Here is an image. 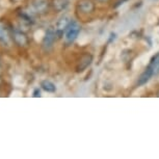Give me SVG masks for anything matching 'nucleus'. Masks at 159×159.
I'll return each mask as SVG.
<instances>
[{
	"label": "nucleus",
	"instance_id": "nucleus-1",
	"mask_svg": "<svg viewBox=\"0 0 159 159\" xmlns=\"http://www.w3.org/2000/svg\"><path fill=\"white\" fill-rule=\"evenodd\" d=\"M80 31H81V26L77 22H72L71 25L69 26L66 30L65 34V42L67 45H72L75 42V40L78 38Z\"/></svg>",
	"mask_w": 159,
	"mask_h": 159
},
{
	"label": "nucleus",
	"instance_id": "nucleus-2",
	"mask_svg": "<svg viewBox=\"0 0 159 159\" xmlns=\"http://www.w3.org/2000/svg\"><path fill=\"white\" fill-rule=\"evenodd\" d=\"M76 8L82 15H91L95 11L96 4L93 0H79L77 2Z\"/></svg>",
	"mask_w": 159,
	"mask_h": 159
},
{
	"label": "nucleus",
	"instance_id": "nucleus-3",
	"mask_svg": "<svg viewBox=\"0 0 159 159\" xmlns=\"http://www.w3.org/2000/svg\"><path fill=\"white\" fill-rule=\"evenodd\" d=\"M56 35H57V34H56V30L53 27H49L47 29L43 39V47L45 49L49 50L52 48L56 40Z\"/></svg>",
	"mask_w": 159,
	"mask_h": 159
},
{
	"label": "nucleus",
	"instance_id": "nucleus-4",
	"mask_svg": "<svg viewBox=\"0 0 159 159\" xmlns=\"http://www.w3.org/2000/svg\"><path fill=\"white\" fill-rule=\"evenodd\" d=\"M93 62V55L91 53H84L81 55V57L79 58V61L77 62L76 66V72L81 73V72L85 71Z\"/></svg>",
	"mask_w": 159,
	"mask_h": 159
},
{
	"label": "nucleus",
	"instance_id": "nucleus-5",
	"mask_svg": "<svg viewBox=\"0 0 159 159\" xmlns=\"http://www.w3.org/2000/svg\"><path fill=\"white\" fill-rule=\"evenodd\" d=\"M73 22L72 19L70 17L68 16V15H65V16H62L61 19L57 21V23H56V34L57 35H61L64 32L67 30L69 26L71 25V23Z\"/></svg>",
	"mask_w": 159,
	"mask_h": 159
},
{
	"label": "nucleus",
	"instance_id": "nucleus-6",
	"mask_svg": "<svg viewBox=\"0 0 159 159\" xmlns=\"http://www.w3.org/2000/svg\"><path fill=\"white\" fill-rule=\"evenodd\" d=\"M32 7L35 13L46 14L49 10V1L48 0H34Z\"/></svg>",
	"mask_w": 159,
	"mask_h": 159
},
{
	"label": "nucleus",
	"instance_id": "nucleus-7",
	"mask_svg": "<svg viewBox=\"0 0 159 159\" xmlns=\"http://www.w3.org/2000/svg\"><path fill=\"white\" fill-rule=\"evenodd\" d=\"M152 76H154V74H153V71H152V69L150 68V66H148L146 70L143 71V73L140 74V76L139 77V80H137V85L140 86V85L146 84V83L152 78Z\"/></svg>",
	"mask_w": 159,
	"mask_h": 159
},
{
	"label": "nucleus",
	"instance_id": "nucleus-8",
	"mask_svg": "<svg viewBox=\"0 0 159 159\" xmlns=\"http://www.w3.org/2000/svg\"><path fill=\"white\" fill-rule=\"evenodd\" d=\"M13 39L18 46H26L28 44V39L26 37V34L22 31H14Z\"/></svg>",
	"mask_w": 159,
	"mask_h": 159
},
{
	"label": "nucleus",
	"instance_id": "nucleus-9",
	"mask_svg": "<svg viewBox=\"0 0 159 159\" xmlns=\"http://www.w3.org/2000/svg\"><path fill=\"white\" fill-rule=\"evenodd\" d=\"M8 41H10V34H8L7 29L3 23L0 22V42L7 44Z\"/></svg>",
	"mask_w": 159,
	"mask_h": 159
},
{
	"label": "nucleus",
	"instance_id": "nucleus-10",
	"mask_svg": "<svg viewBox=\"0 0 159 159\" xmlns=\"http://www.w3.org/2000/svg\"><path fill=\"white\" fill-rule=\"evenodd\" d=\"M69 4L68 0H53V7L56 11H62Z\"/></svg>",
	"mask_w": 159,
	"mask_h": 159
},
{
	"label": "nucleus",
	"instance_id": "nucleus-11",
	"mask_svg": "<svg viewBox=\"0 0 159 159\" xmlns=\"http://www.w3.org/2000/svg\"><path fill=\"white\" fill-rule=\"evenodd\" d=\"M42 89L47 93H54L56 91V86L53 82H51L50 80H44L41 83Z\"/></svg>",
	"mask_w": 159,
	"mask_h": 159
},
{
	"label": "nucleus",
	"instance_id": "nucleus-12",
	"mask_svg": "<svg viewBox=\"0 0 159 159\" xmlns=\"http://www.w3.org/2000/svg\"><path fill=\"white\" fill-rule=\"evenodd\" d=\"M150 68L152 69L153 74L154 75H158L159 74V53L156 54L154 57L151 59V62H150Z\"/></svg>",
	"mask_w": 159,
	"mask_h": 159
},
{
	"label": "nucleus",
	"instance_id": "nucleus-13",
	"mask_svg": "<svg viewBox=\"0 0 159 159\" xmlns=\"http://www.w3.org/2000/svg\"><path fill=\"white\" fill-rule=\"evenodd\" d=\"M34 97H41V92L39 89H35L34 92Z\"/></svg>",
	"mask_w": 159,
	"mask_h": 159
},
{
	"label": "nucleus",
	"instance_id": "nucleus-14",
	"mask_svg": "<svg viewBox=\"0 0 159 159\" xmlns=\"http://www.w3.org/2000/svg\"><path fill=\"white\" fill-rule=\"evenodd\" d=\"M99 2H107L108 0H98Z\"/></svg>",
	"mask_w": 159,
	"mask_h": 159
},
{
	"label": "nucleus",
	"instance_id": "nucleus-15",
	"mask_svg": "<svg viewBox=\"0 0 159 159\" xmlns=\"http://www.w3.org/2000/svg\"><path fill=\"white\" fill-rule=\"evenodd\" d=\"M124 1H126V0H121L120 2H124ZM120 2H119V4H120Z\"/></svg>",
	"mask_w": 159,
	"mask_h": 159
}]
</instances>
